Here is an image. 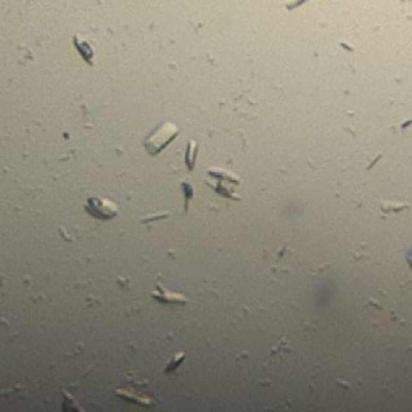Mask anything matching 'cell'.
I'll return each mask as SVG.
<instances>
[{"instance_id":"obj_2","label":"cell","mask_w":412,"mask_h":412,"mask_svg":"<svg viewBox=\"0 0 412 412\" xmlns=\"http://www.w3.org/2000/svg\"><path fill=\"white\" fill-rule=\"evenodd\" d=\"M208 176L214 179V184L209 182V185L219 195L232 198V200H240V197L235 195L237 185H240V179L237 176H234V174L229 171H224V169H208Z\"/></svg>"},{"instance_id":"obj_4","label":"cell","mask_w":412,"mask_h":412,"mask_svg":"<svg viewBox=\"0 0 412 412\" xmlns=\"http://www.w3.org/2000/svg\"><path fill=\"white\" fill-rule=\"evenodd\" d=\"M150 296L153 300L159 301L161 305H168V306H184L187 303V298L180 293H174V292H168L161 283H156V290L150 292Z\"/></svg>"},{"instance_id":"obj_8","label":"cell","mask_w":412,"mask_h":412,"mask_svg":"<svg viewBox=\"0 0 412 412\" xmlns=\"http://www.w3.org/2000/svg\"><path fill=\"white\" fill-rule=\"evenodd\" d=\"M182 359H185V353H179L176 358H172L171 360H169V364H168V367L164 369V374H171L172 370H176L177 369V365L182 362Z\"/></svg>"},{"instance_id":"obj_5","label":"cell","mask_w":412,"mask_h":412,"mask_svg":"<svg viewBox=\"0 0 412 412\" xmlns=\"http://www.w3.org/2000/svg\"><path fill=\"white\" fill-rule=\"evenodd\" d=\"M74 45L77 52H79V55L87 61V65H94V50H92V47L89 45V42H79V37L77 35H74Z\"/></svg>"},{"instance_id":"obj_1","label":"cell","mask_w":412,"mask_h":412,"mask_svg":"<svg viewBox=\"0 0 412 412\" xmlns=\"http://www.w3.org/2000/svg\"><path fill=\"white\" fill-rule=\"evenodd\" d=\"M180 134V129L177 126L171 124V122H164L161 127H158L150 137L147 138L145 142V148L147 152L154 156L161 150H164L169 143L172 142V138H176Z\"/></svg>"},{"instance_id":"obj_6","label":"cell","mask_w":412,"mask_h":412,"mask_svg":"<svg viewBox=\"0 0 412 412\" xmlns=\"http://www.w3.org/2000/svg\"><path fill=\"white\" fill-rule=\"evenodd\" d=\"M197 153H198V145L195 140H190L187 145V152H185V164L190 171H193L195 163H197Z\"/></svg>"},{"instance_id":"obj_7","label":"cell","mask_w":412,"mask_h":412,"mask_svg":"<svg viewBox=\"0 0 412 412\" xmlns=\"http://www.w3.org/2000/svg\"><path fill=\"white\" fill-rule=\"evenodd\" d=\"M180 187H182L184 190V197H185V203H184V211L187 213L189 211V206H190V202H192L193 198V185L190 180H182L180 182Z\"/></svg>"},{"instance_id":"obj_3","label":"cell","mask_w":412,"mask_h":412,"mask_svg":"<svg viewBox=\"0 0 412 412\" xmlns=\"http://www.w3.org/2000/svg\"><path fill=\"white\" fill-rule=\"evenodd\" d=\"M86 209L92 218L100 221H110L118 216L116 203L103 197H89L86 202Z\"/></svg>"},{"instance_id":"obj_9","label":"cell","mask_w":412,"mask_h":412,"mask_svg":"<svg viewBox=\"0 0 412 412\" xmlns=\"http://www.w3.org/2000/svg\"><path fill=\"white\" fill-rule=\"evenodd\" d=\"M409 266H411V269H412V256L409 258Z\"/></svg>"}]
</instances>
